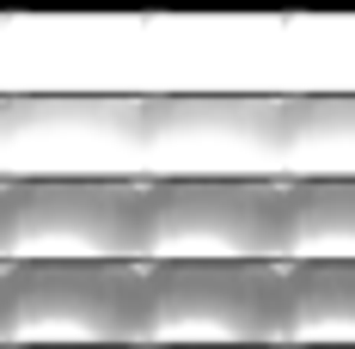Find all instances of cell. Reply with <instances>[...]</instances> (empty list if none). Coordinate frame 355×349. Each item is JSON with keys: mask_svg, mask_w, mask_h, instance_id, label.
Instances as JSON below:
<instances>
[{"mask_svg": "<svg viewBox=\"0 0 355 349\" xmlns=\"http://www.w3.org/2000/svg\"><path fill=\"white\" fill-rule=\"evenodd\" d=\"M288 264H147L141 349H282Z\"/></svg>", "mask_w": 355, "mask_h": 349, "instance_id": "1", "label": "cell"}, {"mask_svg": "<svg viewBox=\"0 0 355 349\" xmlns=\"http://www.w3.org/2000/svg\"><path fill=\"white\" fill-rule=\"evenodd\" d=\"M147 264H12V343L6 349H141Z\"/></svg>", "mask_w": 355, "mask_h": 349, "instance_id": "2", "label": "cell"}, {"mask_svg": "<svg viewBox=\"0 0 355 349\" xmlns=\"http://www.w3.org/2000/svg\"><path fill=\"white\" fill-rule=\"evenodd\" d=\"M159 178H25L12 264H153Z\"/></svg>", "mask_w": 355, "mask_h": 349, "instance_id": "3", "label": "cell"}, {"mask_svg": "<svg viewBox=\"0 0 355 349\" xmlns=\"http://www.w3.org/2000/svg\"><path fill=\"white\" fill-rule=\"evenodd\" d=\"M294 190L288 178H159L153 264L214 257V264H288Z\"/></svg>", "mask_w": 355, "mask_h": 349, "instance_id": "4", "label": "cell"}, {"mask_svg": "<svg viewBox=\"0 0 355 349\" xmlns=\"http://www.w3.org/2000/svg\"><path fill=\"white\" fill-rule=\"evenodd\" d=\"M135 117L153 147L282 153L288 99H276V92H172V99H147Z\"/></svg>", "mask_w": 355, "mask_h": 349, "instance_id": "5", "label": "cell"}, {"mask_svg": "<svg viewBox=\"0 0 355 349\" xmlns=\"http://www.w3.org/2000/svg\"><path fill=\"white\" fill-rule=\"evenodd\" d=\"M282 349H355V264H288Z\"/></svg>", "mask_w": 355, "mask_h": 349, "instance_id": "6", "label": "cell"}, {"mask_svg": "<svg viewBox=\"0 0 355 349\" xmlns=\"http://www.w3.org/2000/svg\"><path fill=\"white\" fill-rule=\"evenodd\" d=\"M288 264H355V178H288Z\"/></svg>", "mask_w": 355, "mask_h": 349, "instance_id": "7", "label": "cell"}, {"mask_svg": "<svg viewBox=\"0 0 355 349\" xmlns=\"http://www.w3.org/2000/svg\"><path fill=\"white\" fill-rule=\"evenodd\" d=\"M282 153L313 166L300 178H355V92H300V99H288Z\"/></svg>", "mask_w": 355, "mask_h": 349, "instance_id": "8", "label": "cell"}, {"mask_svg": "<svg viewBox=\"0 0 355 349\" xmlns=\"http://www.w3.org/2000/svg\"><path fill=\"white\" fill-rule=\"evenodd\" d=\"M19 203H25V178H0V264H12L19 245Z\"/></svg>", "mask_w": 355, "mask_h": 349, "instance_id": "9", "label": "cell"}, {"mask_svg": "<svg viewBox=\"0 0 355 349\" xmlns=\"http://www.w3.org/2000/svg\"><path fill=\"white\" fill-rule=\"evenodd\" d=\"M12 343V264H0V349Z\"/></svg>", "mask_w": 355, "mask_h": 349, "instance_id": "10", "label": "cell"}]
</instances>
